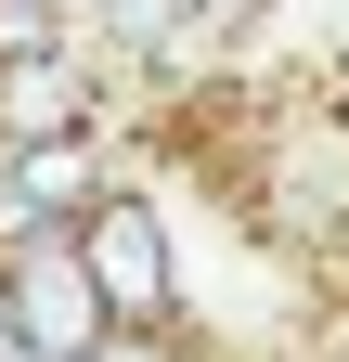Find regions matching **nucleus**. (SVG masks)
I'll use <instances>...</instances> for the list:
<instances>
[{
  "label": "nucleus",
  "instance_id": "obj_1",
  "mask_svg": "<svg viewBox=\"0 0 349 362\" xmlns=\"http://www.w3.org/2000/svg\"><path fill=\"white\" fill-rule=\"evenodd\" d=\"M65 233H78V272H91L104 324H168V310H182V220H168L155 194L104 181V194L78 207Z\"/></svg>",
  "mask_w": 349,
  "mask_h": 362
},
{
  "label": "nucleus",
  "instance_id": "obj_2",
  "mask_svg": "<svg viewBox=\"0 0 349 362\" xmlns=\"http://www.w3.org/2000/svg\"><path fill=\"white\" fill-rule=\"evenodd\" d=\"M0 337L39 349V362H78L104 337V298H91V272H78L65 220H13V233H0Z\"/></svg>",
  "mask_w": 349,
  "mask_h": 362
},
{
  "label": "nucleus",
  "instance_id": "obj_3",
  "mask_svg": "<svg viewBox=\"0 0 349 362\" xmlns=\"http://www.w3.org/2000/svg\"><path fill=\"white\" fill-rule=\"evenodd\" d=\"M52 129H104V65H91V39L0 52V143H52Z\"/></svg>",
  "mask_w": 349,
  "mask_h": 362
},
{
  "label": "nucleus",
  "instance_id": "obj_4",
  "mask_svg": "<svg viewBox=\"0 0 349 362\" xmlns=\"http://www.w3.org/2000/svg\"><path fill=\"white\" fill-rule=\"evenodd\" d=\"M104 129H52V143H0V233L13 220H78L104 194Z\"/></svg>",
  "mask_w": 349,
  "mask_h": 362
},
{
  "label": "nucleus",
  "instance_id": "obj_5",
  "mask_svg": "<svg viewBox=\"0 0 349 362\" xmlns=\"http://www.w3.org/2000/svg\"><path fill=\"white\" fill-rule=\"evenodd\" d=\"M78 39H91V65H194V0H91L78 13Z\"/></svg>",
  "mask_w": 349,
  "mask_h": 362
},
{
  "label": "nucleus",
  "instance_id": "obj_6",
  "mask_svg": "<svg viewBox=\"0 0 349 362\" xmlns=\"http://www.w3.org/2000/svg\"><path fill=\"white\" fill-rule=\"evenodd\" d=\"M78 362H207V349H194V337H168V324H104Z\"/></svg>",
  "mask_w": 349,
  "mask_h": 362
}]
</instances>
